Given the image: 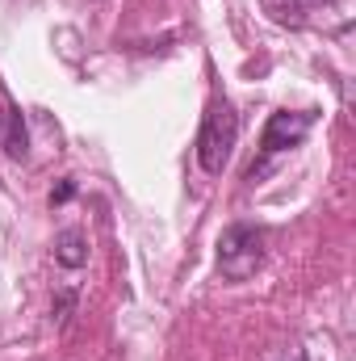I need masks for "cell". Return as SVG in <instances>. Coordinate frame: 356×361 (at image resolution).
<instances>
[{
  "mask_svg": "<svg viewBox=\"0 0 356 361\" xmlns=\"http://www.w3.org/2000/svg\"><path fill=\"white\" fill-rule=\"evenodd\" d=\"M239 143V114L231 109L227 97H214L205 105L201 130H197V164L205 177H222V169L231 164V152Z\"/></svg>",
  "mask_w": 356,
  "mask_h": 361,
  "instance_id": "6da1fadb",
  "label": "cell"
},
{
  "mask_svg": "<svg viewBox=\"0 0 356 361\" xmlns=\"http://www.w3.org/2000/svg\"><path fill=\"white\" fill-rule=\"evenodd\" d=\"M265 261V235L248 223H231L218 240V269L227 281H248Z\"/></svg>",
  "mask_w": 356,
  "mask_h": 361,
  "instance_id": "7a4b0ae2",
  "label": "cell"
},
{
  "mask_svg": "<svg viewBox=\"0 0 356 361\" xmlns=\"http://www.w3.org/2000/svg\"><path fill=\"white\" fill-rule=\"evenodd\" d=\"M314 122H319L314 109H298V114L281 109V114H272L268 126H265V135H260V152H265V156H276V152L298 147V143L314 130Z\"/></svg>",
  "mask_w": 356,
  "mask_h": 361,
  "instance_id": "3957f363",
  "label": "cell"
},
{
  "mask_svg": "<svg viewBox=\"0 0 356 361\" xmlns=\"http://www.w3.org/2000/svg\"><path fill=\"white\" fill-rule=\"evenodd\" d=\"M55 261L63 269H84L89 265V235L80 227H68L55 235Z\"/></svg>",
  "mask_w": 356,
  "mask_h": 361,
  "instance_id": "277c9868",
  "label": "cell"
},
{
  "mask_svg": "<svg viewBox=\"0 0 356 361\" xmlns=\"http://www.w3.org/2000/svg\"><path fill=\"white\" fill-rule=\"evenodd\" d=\"M265 13L276 25H302V13H306V0H260Z\"/></svg>",
  "mask_w": 356,
  "mask_h": 361,
  "instance_id": "5b68a950",
  "label": "cell"
},
{
  "mask_svg": "<svg viewBox=\"0 0 356 361\" xmlns=\"http://www.w3.org/2000/svg\"><path fill=\"white\" fill-rule=\"evenodd\" d=\"M8 135H4V152L13 156V160H21L25 156V122H21V114H8Z\"/></svg>",
  "mask_w": 356,
  "mask_h": 361,
  "instance_id": "8992f818",
  "label": "cell"
},
{
  "mask_svg": "<svg viewBox=\"0 0 356 361\" xmlns=\"http://www.w3.org/2000/svg\"><path fill=\"white\" fill-rule=\"evenodd\" d=\"M72 193H76V180H63V185H59V189L51 193V202H68Z\"/></svg>",
  "mask_w": 356,
  "mask_h": 361,
  "instance_id": "52a82bcc",
  "label": "cell"
},
{
  "mask_svg": "<svg viewBox=\"0 0 356 361\" xmlns=\"http://www.w3.org/2000/svg\"><path fill=\"white\" fill-rule=\"evenodd\" d=\"M281 361H306V349H289Z\"/></svg>",
  "mask_w": 356,
  "mask_h": 361,
  "instance_id": "ba28073f",
  "label": "cell"
},
{
  "mask_svg": "<svg viewBox=\"0 0 356 361\" xmlns=\"http://www.w3.org/2000/svg\"><path fill=\"white\" fill-rule=\"evenodd\" d=\"M4 122H8V114H4V105H0V135H4Z\"/></svg>",
  "mask_w": 356,
  "mask_h": 361,
  "instance_id": "9c48e42d",
  "label": "cell"
}]
</instances>
